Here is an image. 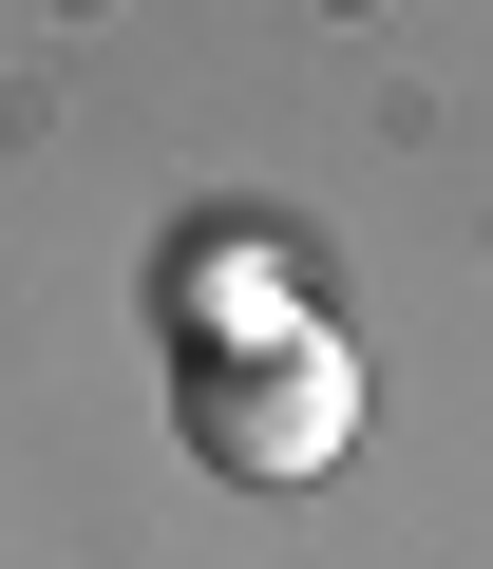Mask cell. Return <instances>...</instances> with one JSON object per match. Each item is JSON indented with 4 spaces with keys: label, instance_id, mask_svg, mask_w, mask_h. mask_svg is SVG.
Instances as JSON below:
<instances>
[{
    "label": "cell",
    "instance_id": "cell-2",
    "mask_svg": "<svg viewBox=\"0 0 493 569\" xmlns=\"http://www.w3.org/2000/svg\"><path fill=\"white\" fill-rule=\"evenodd\" d=\"M171 361H247V342H304V284H285V247L247 228V209H209L190 247H171Z\"/></svg>",
    "mask_w": 493,
    "mask_h": 569
},
{
    "label": "cell",
    "instance_id": "cell-1",
    "mask_svg": "<svg viewBox=\"0 0 493 569\" xmlns=\"http://www.w3.org/2000/svg\"><path fill=\"white\" fill-rule=\"evenodd\" d=\"M171 437L228 475V493H304V475H342V437H361V361L304 323V342H247V361H171Z\"/></svg>",
    "mask_w": 493,
    "mask_h": 569
}]
</instances>
